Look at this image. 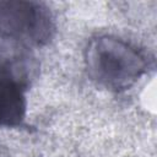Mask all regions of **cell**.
<instances>
[{"instance_id": "1", "label": "cell", "mask_w": 157, "mask_h": 157, "mask_svg": "<svg viewBox=\"0 0 157 157\" xmlns=\"http://www.w3.org/2000/svg\"><path fill=\"white\" fill-rule=\"evenodd\" d=\"M90 77L101 87L120 92L132 87L150 67L146 55L129 42L108 34L92 38L85 49Z\"/></svg>"}, {"instance_id": "2", "label": "cell", "mask_w": 157, "mask_h": 157, "mask_svg": "<svg viewBox=\"0 0 157 157\" xmlns=\"http://www.w3.org/2000/svg\"><path fill=\"white\" fill-rule=\"evenodd\" d=\"M55 21L49 7L38 1L0 0V33L29 47H43L55 34Z\"/></svg>"}, {"instance_id": "3", "label": "cell", "mask_w": 157, "mask_h": 157, "mask_svg": "<svg viewBox=\"0 0 157 157\" xmlns=\"http://www.w3.org/2000/svg\"><path fill=\"white\" fill-rule=\"evenodd\" d=\"M25 77L0 58V128L22 126L27 113Z\"/></svg>"}]
</instances>
